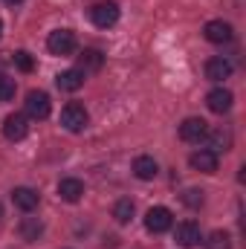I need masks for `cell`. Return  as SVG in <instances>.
I'll return each mask as SVG.
<instances>
[{"label": "cell", "mask_w": 246, "mask_h": 249, "mask_svg": "<svg viewBox=\"0 0 246 249\" xmlns=\"http://www.w3.org/2000/svg\"><path fill=\"white\" fill-rule=\"evenodd\" d=\"M61 124L70 130V133H81V130L90 124V113H87V107L70 102V105L61 110Z\"/></svg>", "instance_id": "1"}, {"label": "cell", "mask_w": 246, "mask_h": 249, "mask_svg": "<svg viewBox=\"0 0 246 249\" xmlns=\"http://www.w3.org/2000/svg\"><path fill=\"white\" fill-rule=\"evenodd\" d=\"M171 226H174V214H171V209H165V206H154V209H148V214H145V229H148V232L162 235V232H168Z\"/></svg>", "instance_id": "2"}, {"label": "cell", "mask_w": 246, "mask_h": 249, "mask_svg": "<svg viewBox=\"0 0 246 249\" xmlns=\"http://www.w3.org/2000/svg\"><path fill=\"white\" fill-rule=\"evenodd\" d=\"M47 50H50L53 55H72V53H75V32H70V29H55V32H50Z\"/></svg>", "instance_id": "3"}, {"label": "cell", "mask_w": 246, "mask_h": 249, "mask_svg": "<svg viewBox=\"0 0 246 249\" xmlns=\"http://www.w3.org/2000/svg\"><path fill=\"white\" fill-rule=\"evenodd\" d=\"M90 20L99 26V29H110L116 20H119V3L107 0V3H96L90 9Z\"/></svg>", "instance_id": "4"}, {"label": "cell", "mask_w": 246, "mask_h": 249, "mask_svg": "<svg viewBox=\"0 0 246 249\" xmlns=\"http://www.w3.org/2000/svg\"><path fill=\"white\" fill-rule=\"evenodd\" d=\"M3 136H6L9 142L26 139V136H29V119H26L23 113H9V116L3 119Z\"/></svg>", "instance_id": "5"}, {"label": "cell", "mask_w": 246, "mask_h": 249, "mask_svg": "<svg viewBox=\"0 0 246 249\" xmlns=\"http://www.w3.org/2000/svg\"><path fill=\"white\" fill-rule=\"evenodd\" d=\"M50 113H53L50 96H47L44 90H32V93L26 96V116H32V119H47Z\"/></svg>", "instance_id": "6"}, {"label": "cell", "mask_w": 246, "mask_h": 249, "mask_svg": "<svg viewBox=\"0 0 246 249\" xmlns=\"http://www.w3.org/2000/svg\"><path fill=\"white\" fill-rule=\"evenodd\" d=\"M188 162H191V168L200 171V174H214V171H217V151L200 148V151H194V154L188 157Z\"/></svg>", "instance_id": "7"}, {"label": "cell", "mask_w": 246, "mask_h": 249, "mask_svg": "<svg viewBox=\"0 0 246 249\" xmlns=\"http://www.w3.org/2000/svg\"><path fill=\"white\" fill-rule=\"evenodd\" d=\"M203 35H206V41H211V44H229L232 35H235V29H232V23H226V20H209V23L203 26Z\"/></svg>", "instance_id": "8"}, {"label": "cell", "mask_w": 246, "mask_h": 249, "mask_svg": "<svg viewBox=\"0 0 246 249\" xmlns=\"http://www.w3.org/2000/svg\"><path fill=\"white\" fill-rule=\"evenodd\" d=\"M200 226L194 223V220H183L177 229H174V241L180 244V247H185V249H191V247H197L200 244Z\"/></svg>", "instance_id": "9"}, {"label": "cell", "mask_w": 246, "mask_h": 249, "mask_svg": "<svg viewBox=\"0 0 246 249\" xmlns=\"http://www.w3.org/2000/svg\"><path fill=\"white\" fill-rule=\"evenodd\" d=\"M206 133H209V124L203 119H197V116H188L180 124V139L183 142H200V139H206Z\"/></svg>", "instance_id": "10"}, {"label": "cell", "mask_w": 246, "mask_h": 249, "mask_svg": "<svg viewBox=\"0 0 246 249\" xmlns=\"http://www.w3.org/2000/svg\"><path fill=\"white\" fill-rule=\"evenodd\" d=\"M12 203H15L20 212H32V209H38L41 194H38L35 188H29V186H18L15 191H12Z\"/></svg>", "instance_id": "11"}, {"label": "cell", "mask_w": 246, "mask_h": 249, "mask_svg": "<svg viewBox=\"0 0 246 249\" xmlns=\"http://www.w3.org/2000/svg\"><path fill=\"white\" fill-rule=\"evenodd\" d=\"M232 102H235V96H232L229 90H223V87H214V90L206 96V105H209L211 113H229V110H232Z\"/></svg>", "instance_id": "12"}, {"label": "cell", "mask_w": 246, "mask_h": 249, "mask_svg": "<svg viewBox=\"0 0 246 249\" xmlns=\"http://www.w3.org/2000/svg\"><path fill=\"white\" fill-rule=\"evenodd\" d=\"M229 75H232V61H229V58L214 55V58L206 61V78H209V81H223V78H229Z\"/></svg>", "instance_id": "13"}, {"label": "cell", "mask_w": 246, "mask_h": 249, "mask_svg": "<svg viewBox=\"0 0 246 249\" xmlns=\"http://www.w3.org/2000/svg\"><path fill=\"white\" fill-rule=\"evenodd\" d=\"M105 67V55H102V50H84L81 55H78V72L81 75H87V72H99Z\"/></svg>", "instance_id": "14"}, {"label": "cell", "mask_w": 246, "mask_h": 249, "mask_svg": "<svg viewBox=\"0 0 246 249\" xmlns=\"http://www.w3.org/2000/svg\"><path fill=\"white\" fill-rule=\"evenodd\" d=\"M58 194H61V200H67V203H78L84 197V183L78 177H64L61 183H58Z\"/></svg>", "instance_id": "15"}, {"label": "cell", "mask_w": 246, "mask_h": 249, "mask_svg": "<svg viewBox=\"0 0 246 249\" xmlns=\"http://www.w3.org/2000/svg\"><path fill=\"white\" fill-rule=\"evenodd\" d=\"M81 84H84V75L78 70H64L55 75V87L64 93H75V90H81Z\"/></svg>", "instance_id": "16"}, {"label": "cell", "mask_w": 246, "mask_h": 249, "mask_svg": "<svg viewBox=\"0 0 246 249\" xmlns=\"http://www.w3.org/2000/svg\"><path fill=\"white\" fill-rule=\"evenodd\" d=\"M133 174H136L139 180H154V177L159 174V165H157L154 157H136V160H133Z\"/></svg>", "instance_id": "17"}, {"label": "cell", "mask_w": 246, "mask_h": 249, "mask_svg": "<svg viewBox=\"0 0 246 249\" xmlns=\"http://www.w3.org/2000/svg\"><path fill=\"white\" fill-rule=\"evenodd\" d=\"M41 235H44V223H41L38 217H23V220H20V238H23V241L35 244Z\"/></svg>", "instance_id": "18"}, {"label": "cell", "mask_w": 246, "mask_h": 249, "mask_svg": "<svg viewBox=\"0 0 246 249\" xmlns=\"http://www.w3.org/2000/svg\"><path fill=\"white\" fill-rule=\"evenodd\" d=\"M133 212H136V206H133V200H116V206H113V217H116V223H130L133 220Z\"/></svg>", "instance_id": "19"}, {"label": "cell", "mask_w": 246, "mask_h": 249, "mask_svg": "<svg viewBox=\"0 0 246 249\" xmlns=\"http://www.w3.org/2000/svg\"><path fill=\"white\" fill-rule=\"evenodd\" d=\"M203 244H206V249H232V238H229V232L217 229V232H211Z\"/></svg>", "instance_id": "20"}, {"label": "cell", "mask_w": 246, "mask_h": 249, "mask_svg": "<svg viewBox=\"0 0 246 249\" xmlns=\"http://www.w3.org/2000/svg\"><path fill=\"white\" fill-rule=\"evenodd\" d=\"M12 61H15V67H18L20 72H32V70H35V58H32L26 50H18V53L12 55Z\"/></svg>", "instance_id": "21"}, {"label": "cell", "mask_w": 246, "mask_h": 249, "mask_svg": "<svg viewBox=\"0 0 246 249\" xmlns=\"http://www.w3.org/2000/svg\"><path fill=\"white\" fill-rule=\"evenodd\" d=\"M15 90H18L15 78H9V75L0 72V102H12L15 99Z\"/></svg>", "instance_id": "22"}, {"label": "cell", "mask_w": 246, "mask_h": 249, "mask_svg": "<svg viewBox=\"0 0 246 249\" xmlns=\"http://www.w3.org/2000/svg\"><path fill=\"white\" fill-rule=\"evenodd\" d=\"M203 200H206V197H203V191H200V188H188V191L183 194V203L188 206V209H200V206H203Z\"/></svg>", "instance_id": "23"}, {"label": "cell", "mask_w": 246, "mask_h": 249, "mask_svg": "<svg viewBox=\"0 0 246 249\" xmlns=\"http://www.w3.org/2000/svg\"><path fill=\"white\" fill-rule=\"evenodd\" d=\"M6 3H9V6H15V3H23V0H6Z\"/></svg>", "instance_id": "24"}, {"label": "cell", "mask_w": 246, "mask_h": 249, "mask_svg": "<svg viewBox=\"0 0 246 249\" xmlns=\"http://www.w3.org/2000/svg\"><path fill=\"white\" fill-rule=\"evenodd\" d=\"M0 35H3V20H0Z\"/></svg>", "instance_id": "25"}, {"label": "cell", "mask_w": 246, "mask_h": 249, "mask_svg": "<svg viewBox=\"0 0 246 249\" xmlns=\"http://www.w3.org/2000/svg\"><path fill=\"white\" fill-rule=\"evenodd\" d=\"M0 217H3V206H0Z\"/></svg>", "instance_id": "26"}]
</instances>
